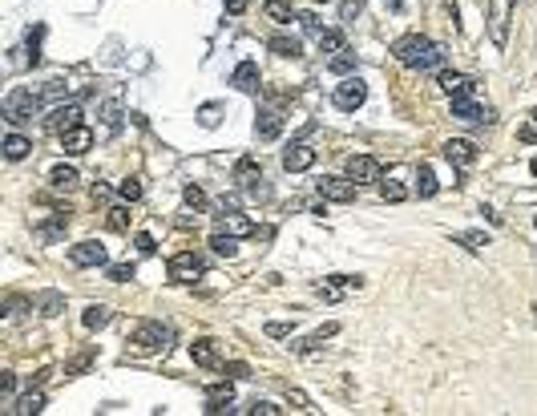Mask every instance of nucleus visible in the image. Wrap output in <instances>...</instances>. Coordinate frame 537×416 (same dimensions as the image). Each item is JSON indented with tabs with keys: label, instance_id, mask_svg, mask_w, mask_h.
Returning <instances> with one entry per match:
<instances>
[{
	"label": "nucleus",
	"instance_id": "1",
	"mask_svg": "<svg viewBox=\"0 0 537 416\" xmlns=\"http://www.w3.org/2000/svg\"><path fill=\"white\" fill-rule=\"evenodd\" d=\"M392 57H396L400 65H408V69H440L445 65V49H440L437 41L420 37V33H413V37H400L396 45H392Z\"/></svg>",
	"mask_w": 537,
	"mask_h": 416
},
{
	"label": "nucleus",
	"instance_id": "2",
	"mask_svg": "<svg viewBox=\"0 0 537 416\" xmlns=\"http://www.w3.org/2000/svg\"><path fill=\"white\" fill-rule=\"evenodd\" d=\"M41 110V93H33V89H13L9 97H4V122H13V126H21L25 117H33Z\"/></svg>",
	"mask_w": 537,
	"mask_h": 416
},
{
	"label": "nucleus",
	"instance_id": "3",
	"mask_svg": "<svg viewBox=\"0 0 537 416\" xmlns=\"http://www.w3.org/2000/svg\"><path fill=\"white\" fill-rule=\"evenodd\" d=\"M509 21H513V0H489V41L497 49L509 45Z\"/></svg>",
	"mask_w": 537,
	"mask_h": 416
},
{
	"label": "nucleus",
	"instance_id": "4",
	"mask_svg": "<svg viewBox=\"0 0 537 416\" xmlns=\"http://www.w3.org/2000/svg\"><path fill=\"white\" fill-rule=\"evenodd\" d=\"M170 340H174V331L162 328V324H142V328L129 336V343H134L138 352H146V356H150V352H166Z\"/></svg>",
	"mask_w": 537,
	"mask_h": 416
},
{
	"label": "nucleus",
	"instance_id": "5",
	"mask_svg": "<svg viewBox=\"0 0 537 416\" xmlns=\"http://www.w3.org/2000/svg\"><path fill=\"white\" fill-rule=\"evenodd\" d=\"M202 271H206V267H202V259L194 251H178L174 259H170V279H174V283H194V279H202Z\"/></svg>",
	"mask_w": 537,
	"mask_h": 416
},
{
	"label": "nucleus",
	"instance_id": "6",
	"mask_svg": "<svg viewBox=\"0 0 537 416\" xmlns=\"http://www.w3.org/2000/svg\"><path fill=\"white\" fill-rule=\"evenodd\" d=\"M315 190H319V198H327V202H351L356 190H360V182H351V178H319Z\"/></svg>",
	"mask_w": 537,
	"mask_h": 416
},
{
	"label": "nucleus",
	"instance_id": "7",
	"mask_svg": "<svg viewBox=\"0 0 537 416\" xmlns=\"http://www.w3.org/2000/svg\"><path fill=\"white\" fill-rule=\"evenodd\" d=\"M452 117H461V122H481V126H493V122H497V114H493L489 105H481V101H473V97L452 101Z\"/></svg>",
	"mask_w": 537,
	"mask_h": 416
},
{
	"label": "nucleus",
	"instance_id": "8",
	"mask_svg": "<svg viewBox=\"0 0 537 416\" xmlns=\"http://www.w3.org/2000/svg\"><path fill=\"white\" fill-rule=\"evenodd\" d=\"M363 97H368V85H363L360 77H344L336 85V105L339 110H360Z\"/></svg>",
	"mask_w": 537,
	"mask_h": 416
},
{
	"label": "nucleus",
	"instance_id": "9",
	"mask_svg": "<svg viewBox=\"0 0 537 416\" xmlns=\"http://www.w3.org/2000/svg\"><path fill=\"white\" fill-rule=\"evenodd\" d=\"M77 126H81V105H57V110L45 117V129L57 134V138L69 134V129H77Z\"/></svg>",
	"mask_w": 537,
	"mask_h": 416
},
{
	"label": "nucleus",
	"instance_id": "10",
	"mask_svg": "<svg viewBox=\"0 0 537 416\" xmlns=\"http://www.w3.org/2000/svg\"><path fill=\"white\" fill-rule=\"evenodd\" d=\"M315 166V150L307 142H291L287 150H283V170L287 174H303V170H312Z\"/></svg>",
	"mask_w": 537,
	"mask_h": 416
},
{
	"label": "nucleus",
	"instance_id": "11",
	"mask_svg": "<svg viewBox=\"0 0 537 416\" xmlns=\"http://www.w3.org/2000/svg\"><path fill=\"white\" fill-rule=\"evenodd\" d=\"M69 259H73V267H105V247L97 239H85L69 247Z\"/></svg>",
	"mask_w": 537,
	"mask_h": 416
},
{
	"label": "nucleus",
	"instance_id": "12",
	"mask_svg": "<svg viewBox=\"0 0 537 416\" xmlns=\"http://www.w3.org/2000/svg\"><path fill=\"white\" fill-rule=\"evenodd\" d=\"M348 178L351 182H376V178H380V162H376L372 154H351L348 158Z\"/></svg>",
	"mask_w": 537,
	"mask_h": 416
},
{
	"label": "nucleus",
	"instance_id": "13",
	"mask_svg": "<svg viewBox=\"0 0 537 416\" xmlns=\"http://www.w3.org/2000/svg\"><path fill=\"white\" fill-rule=\"evenodd\" d=\"M445 158H449L452 166H473L477 162V146L469 138H449L445 142Z\"/></svg>",
	"mask_w": 537,
	"mask_h": 416
},
{
	"label": "nucleus",
	"instance_id": "14",
	"mask_svg": "<svg viewBox=\"0 0 537 416\" xmlns=\"http://www.w3.org/2000/svg\"><path fill=\"white\" fill-rule=\"evenodd\" d=\"M255 134H259L262 142H275L279 134H283V117H279L275 110H259V114H255Z\"/></svg>",
	"mask_w": 537,
	"mask_h": 416
},
{
	"label": "nucleus",
	"instance_id": "15",
	"mask_svg": "<svg viewBox=\"0 0 537 416\" xmlns=\"http://www.w3.org/2000/svg\"><path fill=\"white\" fill-rule=\"evenodd\" d=\"M230 85L243 89V93H259V65H255V61H243L235 73H230Z\"/></svg>",
	"mask_w": 537,
	"mask_h": 416
},
{
	"label": "nucleus",
	"instance_id": "16",
	"mask_svg": "<svg viewBox=\"0 0 537 416\" xmlns=\"http://www.w3.org/2000/svg\"><path fill=\"white\" fill-rule=\"evenodd\" d=\"M89 146H93V129H85V126H77V129H69V134H61V150L65 154H85Z\"/></svg>",
	"mask_w": 537,
	"mask_h": 416
},
{
	"label": "nucleus",
	"instance_id": "17",
	"mask_svg": "<svg viewBox=\"0 0 537 416\" xmlns=\"http://www.w3.org/2000/svg\"><path fill=\"white\" fill-rule=\"evenodd\" d=\"M440 89H445L452 101H457V97H473V77H464V73H440Z\"/></svg>",
	"mask_w": 537,
	"mask_h": 416
},
{
	"label": "nucleus",
	"instance_id": "18",
	"mask_svg": "<svg viewBox=\"0 0 537 416\" xmlns=\"http://www.w3.org/2000/svg\"><path fill=\"white\" fill-rule=\"evenodd\" d=\"M230 400H235V388H230V384H211V388H206V412H226V408H230Z\"/></svg>",
	"mask_w": 537,
	"mask_h": 416
},
{
	"label": "nucleus",
	"instance_id": "19",
	"mask_svg": "<svg viewBox=\"0 0 537 416\" xmlns=\"http://www.w3.org/2000/svg\"><path fill=\"white\" fill-rule=\"evenodd\" d=\"M190 356H194V364L214 368V364H218V343H214V340H194V343H190Z\"/></svg>",
	"mask_w": 537,
	"mask_h": 416
},
{
	"label": "nucleus",
	"instance_id": "20",
	"mask_svg": "<svg viewBox=\"0 0 537 416\" xmlns=\"http://www.w3.org/2000/svg\"><path fill=\"white\" fill-rule=\"evenodd\" d=\"M110 319H113V311H110V307H105V303H89L85 311H81V324H85L89 331L105 328V324H110Z\"/></svg>",
	"mask_w": 537,
	"mask_h": 416
},
{
	"label": "nucleus",
	"instance_id": "21",
	"mask_svg": "<svg viewBox=\"0 0 537 416\" xmlns=\"http://www.w3.org/2000/svg\"><path fill=\"white\" fill-rule=\"evenodd\" d=\"M28 150H33V142L21 138V134H9V138H4V158H9V162H21V158H28Z\"/></svg>",
	"mask_w": 537,
	"mask_h": 416
},
{
	"label": "nucleus",
	"instance_id": "22",
	"mask_svg": "<svg viewBox=\"0 0 537 416\" xmlns=\"http://www.w3.org/2000/svg\"><path fill=\"white\" fill-rule=\"evenodd\" d=\"M416 190H420V198H432L437 194V174H432V166L428 162H420V170H416Z\"/></svg>",
	"mask_w": 537,
	"mask_h": 416
},
{
	"label": "nucleus",
	"instance_id": "23",
	"mask_svg": "<svg viewBox=\"0 0 537 416\" xmlns=\"http://www.w3.org/2000/svg\"><path fill=\"white\" fill-rule=\"evenodd\" d=\"M262 13L271 16V21H279V25H287L291 16H295V4H291V0H267Z\"/></svg>",
	"mask_w": 537,
	"mask_h": 416
},
{
	"label": "nucleus",
	"instance_id": "24",
	"mask_svg": "<svg viewBox=\"0 0 537 416\" xmlns=\"http://www.w3.org/2000/svg\"><path fill=\"white\" fill-rule=\"evenodd\" d=\"M41 408H45V392H25V396L16 400L13 412H16V416H37Z\"/></svg>",
	"mask_w": 537,
	"mask_h": 416
},
{
	"label": "nucleus",
	"instance_id": "25",
	"mask_svg": "<svg viewBox=\"0 0 537 416\" xmlns=\"http://www.w3.org/2000/svg\"><path fill=\"white\" fill-rule=\"evenodd\" d=\"M267 49L275 53V57H299L303 45L295 37H271V41H267Z\"/></svg>",
	"mask_w": 537,
	"mask_h": 416
},
{
	"label": "nucleus",
	"instance_id": "26",
	"mask_svg": "<svg viewBox=\"0 0 537 416\" xmlns=\"http://www.w3.org/2000/svg\"><path fill=\"white\" fill-rule=\"evenodd\" d=\"M336 331H339V324H324L319 331H312V336L299 343V352H315V348H324V340H331Z\"/></svg>",
	"mask_w": 537,
	"mask_h": 416
},
{
	"label": "nucleus",
	"instance_id": "27",
	"mask_svg": "<svg viewBox=\"0 0 537 416\" xmlns=\"http://www.w3.org/2000/svg\"><path fill=\"white\" fill-rule=\"evenodd\" d=\"M223 230L226 235H255V223H250V218H243V215H223Z\"/></svg>",
	"mask_w": 537,
	"mask_h": 416
},
{
	"label": "nucleus",
	"instance_id": "28",
	"mask_svg": "<svg viewBox=\"0 0 537 416\" xmlns=\"http://www.w3.org/2000/svg\"><path fill=\"white\" fill-rule=\"evenodd\" d=\"M49 182H53L57 190H73V186H77V170H73V166H53Z\"/></svg>",
	"mask_w": 537,
	"mask_h": 416
},
{
	"label": "nucleus",
	"instance_id": "29",
	"mask_svg": "<svg viewBox=\"0 0 537 416\" xmlns=\"http://www.w3.org/2000/svg\"><path fill=\"white\" fill-rule=\"evenodd\" d=\"M211 247H214V251H218V255H226V259H230V255L238 251L235 235H226V230H214V235H211Z\"/></svg>",
	"mask_w": 537,
	"mask_h": 416
},
{
	"label": "nucleus",
	"instance_id": "30",
	"mask_svg": "<svg viewBox=\"0 0 537 416\" xmlns=\"http://www.w3.org/2000/svg\"><path fill=\"white\" fill-rule=\"evenodd\" d=\"M339 49H344V33H339V28L319 33V53H339Z\"/></svg>",
	"mask_w": 537,
	"mask_h": 416
},
{
	"label": "nucleus",
	"instance_id": "31",
	"mask_svg": "<svg viewBox=\"0 0 537 416\" xmlns=\"http://www.w3.org/2000/svg\"><path fill=\"white\" fill-rule=\"evenodd\" d=\"M65 215H69V210H65ZM65 215L57 210V215H53L49 223L41 227V235H45V239H57V235H65V227H69V218H65Z\"/></svg>",
	"mask_w": 537,
	"mask_h": 416
},
{
	"label": "nucleus",
	"instance_id": "32",
	"mask_svg": "<svg viewBox=\"0 0 537 416\" xmlns=\"http://www.w3.org/2000/svg\"><path fill=\"white\" fill-rule=\"evenodd\" d=\"M351 69H356V53L339 49L336 57H331V73H351Z\"/></svg>",
	"mask_w": 537,
	"mask_h": 416
},
{
	"label": "nucleus",
	"instance_id": "33",
	"mask_svg": "<svg viewBox=\"0 0 537 416\" xmlns=\"http://www.w3.org/2000/svg\"><path fill=\"white\" fill-rule=\"evenodd\" d=\"M117 194H122L125 202H138L142 198V178H125V182H117Z\"/></svg>",
	"mask_w": 537,
	"mask_h": 416
},
{
	"label": "nucleus",
	"instance_id": "34",
	"mask_svg": "<svg viewBox=\"0 0 537 416\" xmlns=\"http://www.w3.org/2000/svg\"><path fill=\"white\" fill-rule=\"evenodd\" d=\"M243 186H247V194H250L255 202H267V198H271V186L262 182V174H259V178H250V182H243Z\"/></svg>",
	"mask_w": 537,
	"mask_h": 416
},
{
	"label": "nucleus",
	"instance_id": "35",
	"mask_svg": "<svg viewBox=\"0 0 537 416\" xmlns=\"http://www.w3.org/2000/svg\"><path fill=\"white\" fill-rule=\"evenodd\" d=\"M262 170H259V162H255V158H243V162L235 166V178L238 182H250V178H259Z\"/></svg>",
	"mask_w": 537,
	"mask_h": 416
},
{
	"label": "nucleus",
	"instance_id": "36",
	"mask_svg": "<svg viewBox=\"0 0 537 416\" xmlns=\"http://www.w3.org/2000/svg\"><path fill=\"white\" fill-rule=\"evenodd\" d=\"M105 275H110V283H129L134 279V263H113Z\"/></svg>",
	"mask_w": 537,
	"mask_h": 416
},
{
	"label": "nucleus",
	"instance_id": "37",
	"mask_svg": "<svg viewBox=\"0 0 537 416\" xmlns=\"http://www.w3.org/2000/svg\"><path fill=\"white\" fill-rule=\"evenodd\" d=\"M380 194H384V202H404L408 198V190L400 186V182H380Z\"/></svg>",
	"mask_w": 537,
	"mask_h": 416
},
{
	"label": "nucleus",
	"instance_id": "38",
	"mask_svg": "<svg viewBox=\"0 0 537 416\" xmlns=\"http://www.w3.org/2000/svg\"><path fill=\"white\" fill-rule=\"evenodd\" d=\"M110 227L113 230H129V210H125V206H113L110 210Z\"/></svg>",
	"mask_w": 537,
	"mask_h": 416
},
{
	"label": "nucleus",
	"instance_id": "39",
	"mask_svg": "<svg viewBox=\"0 0 537 416\" xmlns=\"http://www.w3.org/2000/svg\"><path fill=\"white\" fill-rule=\"evenodd\" d=\"M247 412H250V416H279L283 408H279V404H271V400H255Z\"/></svg>",
	"mask_w": 537,
	"mask_h": 416
},
{
	"label": "nucleus",
	"instance_id": "40",
	"mask_svg": "<svg viewBox=\"0 0 537 416\" xmlns=\"http://www.w3.org/2000/svg\"><path fill=\"white\" fill-rule=\"evenodd\" d=\"M61 307H65L61 295H45L41 299V316H61Z\"/></svg>",
	"mask_w": 537,
	"mask_h": 416
},
{
	"label": "nucleus",
	"instance_id": "41",
	"mask_svg": "<svg viewBox=\"0 0 537 416\" xmlns=\"http://www.w3.org/2000/svg\"><path fill=\"white\" fill-rule=\"evenodd\" d=\"M182 198H186V206H194V210H202V206H206V194H202V186H186V190H182Z\"/></svg>",
	"mask_w": 537,
	"mask_h": 416
},
{
	"label": "nucleus",
	"instance_id": "42",
	"mask_svg": "<svg viewBox=\"0 0 537 416\" xmlns=\"http://www.w3.org/2000/svg\"><path fill=\"white\" fill-rule=\"evenodd\" d=\"M238 202H243V198H238V194H223V198L214 202V206H218L223 215H238ZM223 215H218V218H223Z\"/></svg>",
	"mask_w": 537,
	"mask_h": 416
},
{
	"label": "nucleus",
	"instance_id": "43",
	"mask_svg": "<svg viewBox=\"0 0 537 416\" xmlns=\"http://www.w3.org/2000/svg\"><path fill=\"white\" fill-rule=\"evenodd\" d=\"M25 307H28L25 295H9V299H4V316H21Z\"/></svg>",
	"mask_w": 537,
	"mask_h": 416
},
{
	"label": "nucleus",
	"instance_id": "44",
	"mask_svg": "<svg viewBox=\"0 0 537 416\" xmlns=\"http://www.w3.org/2000/svg\"><path fill=\"white\" fill-rule=\"evenodd\" d=\"M89 364H93V352H85V356H77L73 364L65 368V376H81V372H85V368H89Z\"/></svg>",
	"mask_w": 537,
	"mask_h": 416
},
{
	"label": "nucleus",
	"instance_id": "45",
	"mask_svg": "<svg viewBox=\"0 0 537 416\" xmlns=\"http://www.w3.org/2000/svg\"><path fill=\"white\" fill-rule=\"evenodd\" d=\"M461 242L469 247V251H481V247H485V235H481V230H464Z\"/></svg>",
	"mask_w": 537,
	"mask_h": 416
},
{
	"label": "nucleus",
	"instance_id": "46",
	"mask_svg": "<svg viewBox=\"0 0 537 416\" xmlns=\"http://www.w3.org/2000/svg\"><path fill=\"white\" fill-rule=\"evenodd\" d=\"M291 328H295V324H267V336H271V340H283V336H291Z\"/></svg>",
	"mask_w": 537,
	"mask_h": 416
},
{
	"label": "nucleus",
	"instance_id": "47",
	"mask_svg": "<svg viewBox=\"0 0 537 416\" xmlns=\"http://www.w3.org/2000/svg\"><path fill=\"white\" fill-rule=\"evenodd\" d=\"M299 25L307 28V33H315V37L324 33V28H319V16H315V13H303V16H299Z\"/></svg>",
	"mask_w": 537,
	"mask_h": 416
},
{
	"label": "nucleus",
	"instance_id": "48",
	"mask_svg": "<svg viewBox=\"0 0 537 416\" xmlns=\"http://www.w3.org/2000/svg\"><path fill=\"white\" fill-rule=\"evenodd\" d=\"M134 247H138L142 255H154V251H158V247H154V239H150V235H138V239H134Z\"/></svg>",
	"mask_w": 537,
	"mask_h": 416
},
{
	"label": "nucleus",
	"instance_id": "49",
	"mask_svg": "<svg viewBox=\"0 0 537 416\" xmlns=\"http://www.w3.org/2000/svg\"><path fill=\"white\" fill-rule=\"evenodd\" d=\"M223 4H226V13H247V0H223Z\"/></svg>",
	"mask_w": 537,
	"mask_h": 416
},
{
	"label": "nucleus",
	"instance_id": "50",
	"mask_svg": "<svg viewBox=\"0 0 537 416\" xmlns=\"http://www.w3.org/2000/svg\"><path fill=\"white\" fill-rule=\"evenodd\" d=\"M356 13H360V0H344V16H348V21H351V16H356Z\"/></svg>",
	"mask_w": 537,
	"mask_h": 416
},
{
	"label": "nucleus",
	"instance_id": "51",
	"mask_svg": "<svg viewBox=\"0 0 537 416\" xmlns=\"http://www.w3.org/2000/svg\"><path fill=\"white\" fill-rule=\"evenodd\" d=\"M214 114H218V110H214V105H206V110H202V126H214V122H218Z\"/></svg>",
	"mask_w": 537,
	"mask_h": 416
},
{
	"label": "nucleus",
	"instance_id": "52",
	"mask_svg": "<svg viewBox=\"0 0 537 416\" xmlns=\"http://www.w3.org/2000/svg\"><path fill=\"white\" fill-rule=\"evenodd\" d=\"M0 392H13V372H0Z\"/></svg>",
	"mask_w": 537,
	"mask_h": 416
},
{
	"label": "nucleus",
	"instance_id": "53",
	"mask_svg": "<svg viewBox=\"0 0 537 416\" xmlns=\"http://www.w3.org/2000/svg\"><path fill=\"white\" fill-rule=\"evenodd\" d=\"M226 372H230V376H235V380H243V376H247V364H230V368H226Z\"/></svg>",
	"mask_w": 537,
	"mask_h": 416
},
{
	"label": "nucleus",
	"instance_id": "54",
	"mask_svg": "<svg viewBox=\"0 0 537 416\" xmlns=\"http://www.w3.org/2000/svg\"><path fill=\"white\" fill-rule=\"evenodd\" d=\"M529 170H533V174H537V158H533V162H529Z\"/></svg>",
	"mask_w": 537,
	"mask_h": 416
},
{
	"label": "nucleus",
	"instance_id": "55",
	"mask_svg": "<svg viewBox=\"0 0 537 416\" xmlns=\"http://www.w3.org/2000/svg\"><path fill=\"white\" fill-rule=\"evenodd\" d=\"M529 117H533V126H537V110H533V114H529Z\"/></svg>",
	"mask_w": 537,
	"mask_h": 416
},
{
	"label": "nucleus",
	"instance_id": "56",
	"mask_svg": "<svg viewBox=\"0 0 537 416\" xmlns=\"http://www.w3.org/2000/svg\"><path fill=\"white\" fill-rule=\"evenodd\" d=\"M315 4H327V0H315Z\"/></svg>",
	"mask_w": 537,
	"mask_h": 416
}]
</instances>
